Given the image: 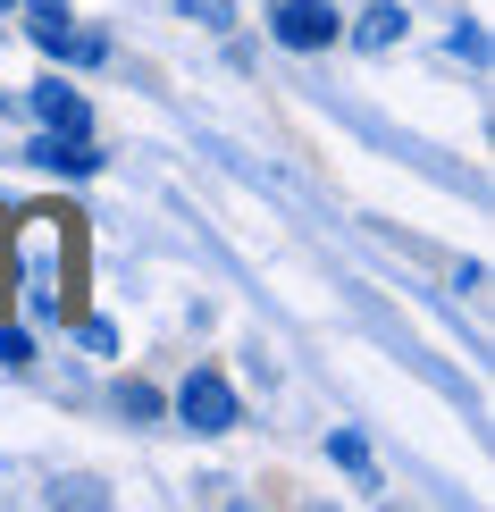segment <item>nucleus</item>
<instances>
[{
	"label": "nucleus",
	"mask_w": 495,
	"mask_h": 512,
	"mask_svg": "<svg viewBox=\"0 0 495 512\" xmlns=\"http://www.w3.org/2000/svg\"><path fill=\"white\" fill-rule=\"evenodd\" d=\"M68 261H76V227H68V210H42V219L17 227V269H9V286L26 294V311L34 319H68Z\"/></svg>",
	"instance_id": "nucleus-1"
},
{
	"label": "nucleus",
	"mask_w": 495,
	"mask_h": 512,
	"mask_svg": "<svg viewBox=\"0 0 495 512\" xmlns=\"http://www.w3.org/2000/svg\"><path fill=\"white\" fill-rule=\"evenodd\" d=\"M26 34H34L51 59H76V68H93V59L110 51V34H84V26H68V0H26Z\"/></svg>",
	"instance_id": "nucleus-2"
},
{
	"label": "nucleus",
	"mask_w": 495,
	"mask_h": 512,
	"mask_svg": "<svg viewBox=\"0 0 495 512\" xmlns=\"http://www.w3.org/2000/svg\"><path fill=\"white\" fill-rule=\"evenodd\" d=\"M177 420L185 429H202V437H227L235 429V387L219 370H193L185 387H177Z\"/></svg>",
	"instance_id": "nucleus-3"
},
{
	"label": "nucleus",
	"mask_w": 495,
	"mask_h": 512,
	"mask_svg": "<svg viewBox=\"0 0 495 512\" xmlns=\"http://www.w3.org/2000/svg\"><path fill=\"white\" fill-rule=\"evenodd\" d=\"M269 34L286 42V51H328L344 26H336L328 0H277V9H269Z\"/></svg>",
	"instance_id": "nucleus-4"
},
{
	"label": "nucleus",
	"mask_w": 495,
	"mask_h": 512,
	"mask_svg": "<svg viewBox=\"0 0 495 512\" xmlns=\"http://www.w3.org/2000/svg\"><path fill=\"white\" fill-rule=\"evenodd\" d=\"M34 118L51 126V135H93V110H84V93H68L59 76L34 84Z\"/></svg>",
	"instance_id": "nucleus-5"
},
{
	"label": "nucleus",
	"mask_w": 495,
	"mask_h": 512,
	"mask_svg": "<svg viewBox=\"0 0 495 512\" xmlns=\"http://www.w3.org/2000/svg\"><path fill=\"white\" fill-rule=\"evenodd\" d=\"M34 160H42V168H59V177H93V168H101V152H93V135H51V126H42Z\"/></svg>",
	"instance_id": "nucleus-6"
},
{
	"label": "nucleus",
	"mask_w": 495,
	"mask_h": 512,
	"mask_svg": "<svg viewBox=\"0 0 495 512\" xmlns=\"http://www.w3.org/2000/svg\"><path fill=\"white\" fill-rule=\"evenodd\" d=\"M353 42H361V51H386V42H403V9H395V0H378V9H361Z\"/></svg>",
	"instance_id": "nucleus-7"
},
{
	"label": "nucleus",
	"mask_w": 495,
	"mask_h": 512,
	"mask_svg": "<svg viewBox=\"0 0 495 512\" xmlns=\"http://www.w3.org/2000/svg\"><path fill=\"white\" fill-rule=\"evenodd\" d=\"M118 412H126V420H160V412H168V395H160V387H143V378H126V387H118Z\"/></svg>",
	"instance_id": "nucleus-8"
},
{
	"label": "nucleus",
	"mask_w": 495,
	"mask_h": 512,
	"mask_svg": "<svg viewBox=\"0 0 495 512\" xmlns=\"http://www.w3.org/2000/svg\"><path fill=\"white\" fill-rule=\"evenodd\" d=\"M0 361H9V370H26V361H34V336H26V328H0Z\"/></svg>",
	"instance_id": "nucleus-9"
},
{
	"label": "nucleus",
	"mask_w": 495,
	"mask_h": 512,
	"mask_svg": "<svg viewBox=\"0 0 495 512\" xmlns=\"http://www.w3.org/2000/svg\"><path fill=\"white\" fill-rule=\"evenodd\" d=\"M336 462H344V471H370V445H361L353 429H344V437H336Z\"/></svg>",
	"instance_id": "nucleus-10"
}]
</instances>
